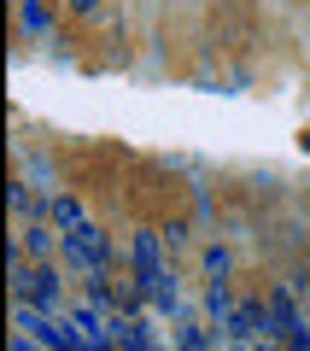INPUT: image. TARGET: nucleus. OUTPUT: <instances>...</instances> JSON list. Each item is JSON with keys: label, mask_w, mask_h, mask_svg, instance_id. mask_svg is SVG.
Instances as JSON below:
<instances>
[{"label": "nucleus", "mask_w": 310, "mask_h": 351, "mask_svg": "<svg viewBox=\"0 0 310 351\" xmlns=\"http://www.w3.org/2000/svg\"><path fill=\"white\" fill-rule=\"evenodd\" d=\"M53 217H59V223H71V228L82 223V217H76V199H59V205H53Z\"/></svg>", "instance_id": "nucleus-3"}, {"label": "nucleus", "mask_w": 310, "mask_h": 351, "mask_svg": "<svg viewBox=\"0 0 310 351\" xmlns=\"http://www.w3.org/2000/svg\"><path fill=\"white\" fill-rule=\"evenodd\" d=\"M64 252H71V263H82V269H106V258H112V246L99 240V228H82V223L64 234Z\"/></svg>", "instance_id": "nucleus-1"}, {"label": "nucleus", "mask_w": 310, "mask_h": 351, "mask_svg": "<svg viewBox=\"0 0 310 351\" xmlns=\"http://www.w3.org/2000/svg\"><path fill=\"white\" fill-rule=\"evenodd\" d=\"M24 287H29V299H36V304H47V299H53V276H47V269H36Z\"/></svg>", "instance_id": "nucleus-2"}]
</instances>
